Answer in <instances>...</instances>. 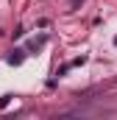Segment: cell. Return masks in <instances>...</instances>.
Listing matches in <instances>:
<instances>
[{"instance_id":"1","label":"cell","mask_w":117,"mask_h":120,"mask_svg":"<svg viewBox=\"0 0 117 120\" xmlns=\"http://www.w3.org/2000/svg\"><path fill=\"white\" fill-rule=\"evenodd\" d=\"M22 53H25V50H14V53L8 56V64H20V61H22Z\"/></svg>"},{"instance_id":"2","label":"cell","mask_w":117,"mask_h":120,"mask_svg":"<svg viewBox=\"0 0 117 120\" xmlns=\"http://www.w3.org/2000/svg\"><path fill=\"white\" fill-rule=\"evenodd\" d=\"M78 3H81V0H73V6H78Z\"/></svg>"}]
</instances>
